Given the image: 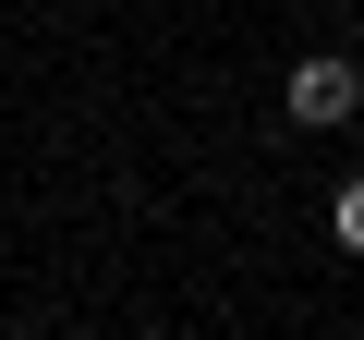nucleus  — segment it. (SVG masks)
<instances>
[{
	"label": "nucleus",
	"mask_w": 364,
	"mask_h": 340,
	"mask_svg": "<svg viewBox=\"0 0 364 340\" xmlns=\"http://www.w3.org/2000/svg\"><path fill=\"white\" fill-rule=\"evenodd\" d=\"M340 243H352V255H364V183H352V195H340Z\"/></svg>",
	"instance_id": "f03ea898"
},
{
	"label": "nucleus",
	"mask_w": 364,
	"mask_h": 340,
	"mask_svg": "<svg viewBox=\"0 0 364 340\" xmlns=\"http://www.w3.org/2000/svg\"><path fill=\"white\" fill-rule=\"evenodd\" d=\"M279 97H291V122H316V134H328V122H352V110H364V73L316 49V61H291V85H279Z\"/></svg>",
	"instance_id": "f257e3e1"
}]
</instances>
